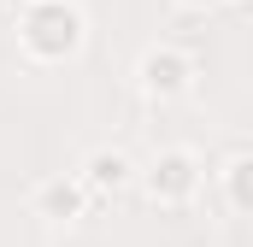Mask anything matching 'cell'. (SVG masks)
<instances>
[{
    "label": "cell",
    "instance_id": "obj_7",
    "mask_svg": "<svg viewBox=\"0 0 253 247\" xmlns=\"http://www.w3.org/2000/svg\"><path fill=\"white\" fill-rule=\"evenodd\" d=\"M183 12H212V6H224V0H177Z\"/></svg>",
    "mask_w": 253,
    "mask_h": 247
},
{
    "label": "cell",
    "instance_id": "obj_5",
    "mask_svg": "<svg viewBox=\"0 0 253 247\" xmlns=\"http://www.w3.org/2000/svg\"><path fill=\"white\" fill-rule=\"evenodd\" d=\"M77 177L94 188V200H112V194H124L129 183H141V171H135V159H129L124 147H88L83 165H77Z\"/></svg>",
    "mask_w": 253,
    "mask_h": 247
},
{
    "label": "cell",
    "instance_id": "obj_4",
    "mask_svg": "<svg viewBox=\"0 0 253 247\" xmlns=\"http://www.w3.org/2000/svg\"><path fill=\"white\" fill-rule=\"evenodd\" d=\"M88 200H94V188L83 183L77 171H53V177H42L36 194H30L36 218H47V224H83L88 218Z\"/></svg>",
    "mask_w": 253,
    "mask_h": 247
},
{
    "label": "cell",
    "instance_id": "obj_8",
    "mask_svg": "<svg viewBox=\"0 0 253 247\" xmlns=\"http://www.w3.org/2000/svg\"><path fill=\"white\" fill-rule=\"evenodd\" d=\"M224 6H248V0H224Z\"/></svg>",
    "mask_w": 253,
    "mask_h": 247
},
{
    "label": "cell",
    "instance_id": "obj_3",
    "mask_svg": "<svg viewBox=\"0 0 253 247\" xmlns=\"http://www.w3.org/2000/svg\"><path fill=\"white\" fill-rule=\"evenodd\" d=\"M135 82H141V94L147 100H183L194 88V59L183 47H147L141 59H135Z\"/></svg>",
    "mask_w": 253,
    "mask_h": 247
},
{
    "label": "cell",
    "instance_id": "obj_1",
    "mask_svg": "<svg viewBox=\"0 0 253 247\" xmlns=\"http://www.w3.org/2000/svg\"><path fill=\"white\" fill-rule=\"evenodd\" d=\"M83 41H88V24H83L77 0H24V12H18V47L36 65L77 59Z\"/></svg>",
    "mask_w": 253,
    "mask_h": 247
},
{
    "label": "cell",
    "instance_id": "obj_2",
    "mask_svg": "<svg viewBox=\"0 0 253 247\" xmlns=\"http://www.w3.org/2000/svg\"><path fill=\"white\" fill-rule=\"evenodd\" d=\"M194 188H200V153L194 147H159L141 171V194L153 206H183V200H194Z\"/></svg>",
    "mask_w": 253,
    "mask_h": 247
},
{
    "label": "cell",
    "instance_id": "obj_6",
    "mask_svg": "<svg viewBox=\"0 0 253 247\" xmlns=\"http://www.w3.org/2000/svg\"><path fill=\"white\" fill-rule=\"evenodd\" d=\"M224 194H230L236 212H253V153L230 159V171H224Z\"/></svg>",
    "mask_w": 253,
    "mask_h": 247
}]
</instances>
